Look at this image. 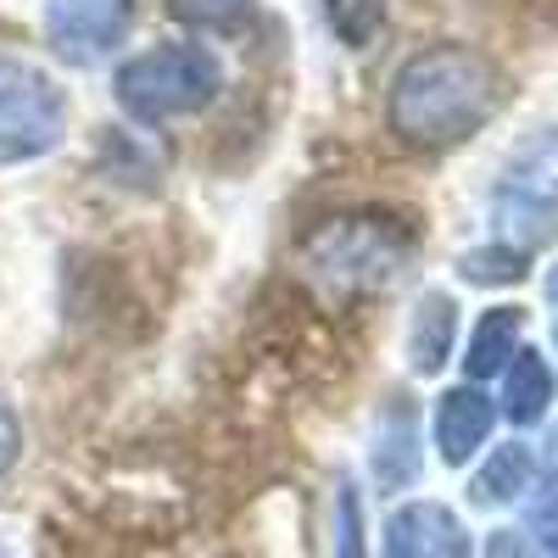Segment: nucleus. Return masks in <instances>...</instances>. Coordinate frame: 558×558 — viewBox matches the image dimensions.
<instances>
[{
  "mask_svg": "<svg viewBox=\"0 0 558 558\" xmlns=\"http://www.w3.org/2000/svg\"><path fill=\"white\" fill-rule=\"evenodd\" d=\"M17 447H23V425H17V413L7 408V397H0V475L17 463Z\"/></svg>",
  "mask_w": 558,
  "mask_h": 558,
  "instance_id": "6ab92c4d",
  "label": "nucleus"
},
{
  "mask_svg": "<svg viewBox=\"0 0 558 558\" xmlns=\"http://www.w3.org/2000/svg\"><path fill=\"white\" fill-rule=\"evenodd\" d=\"M492 425H497V402L481 391V386H452L441 402H436V452L441 463H452V470H463L486 441H492Z\"/></svg>",
  "mask_w": 558,
  "mask_h": 558,
  "instance_id": "6e6552de",
  "label": "nucleus"
},
{
  "mask_svg": "<svg viewBox=\"0 0 558 558\" xmlns=\"http://www.w3.org/2000/svg\"><path fill=\"white\" fill-rule=\"evenodd\" d=\"M520 336H525V313H520V307H492V313H481L475 336H470V352H463L470 380H497L502 368L514 363Z\"/></svg>",
  "mask_w": 558,
  "mask_h": 558,
  "instance_id": "9b49d317",
  "label": "nucleus"
},
{
  "mask_svg": "<svg viewBox=\"0 0 558 558\" xmlns=\"http://www.w3.org/2000/svg\"><path fill=\"white\" fill-rule=\"evenodd\" d=\"M341 558H363V508L352 486H341Z\"/></svg>",
  "mask_w": 558,
  "mask_h": 558,
  "instance_id": "a211bd4d",
  "label": "nucleus"
},
{
  "mask_svg": "<svg viewBox=\"0 0 558 558\" xmlns=\"http://www.w3.org/2000/svg\"><path fill=\"white\" fill-rule=\"evenodd\" d=\"M502 107V73L475 45H425L386 89V123L413 151H447L492 123Z\"/></svg>",
  "mask_w": 558,
  "mask_h": 558,
  "instance_id": "f257e3e1",
  "label": "nucleus"
},
{
  "mask_svg": "<svg viewBox=\"0 0 558 558\" xmlns=\"http://www.w3.org/2000/svg\"><path fill=\"white\" fill-rule=\"evenodd\" d=\"M486 558H553V553H547L531 531H492Z\"/></svg>",
  "mask_w": 558,
  "mask_h": 558,
  "instance_id": "f3484780",
  "label": "nucleus"
},
{
  "mask_svg": "<svg viewBox=\"0 0 558 558\" xmlns=\"http://www.w3.org/2000/svg\"><path fill=\"white\" fill-rule=\"evenodd\" d=\"M458 341V302L447 291H425L408 318V368L413 375H441Z\"/></svg>",
  "mask_w": 558,
  "mask_h": 558,
  "instance_id": "1a4fd4ad",
  "label": "nucleus"
},
{
  "mask_svg": "<svg viewBox=\"0 0 558 558\" xmlns=\"http://www.w3.org/2000/svg\"><path fill=\"white\" fill-rule=\"evenodd\" d=\"M252 7L257 0H168V12L184 23V28H196V34H241L252 23Z\"/></svg>",
  "mask_w": 558,
  "mask_h": 558,
  "instance_id": "4468645a",
  "label": "nucleus"
},
{
  "mask_svg": "<svg viewBox=\"0 0 558 558\" xmlns=\"http://www.w3.org/2000/svg\"><path fill=\"white\" fill-rule=\"evenodd\" d=\"M418 475V430H413V413L408 408H386L380 418V436H375V481L386 492L408 486Z\"/></svg>",
  "mask_w": 558,
  "mask_h": 558,
  "instance_id": "f8f14e48",
  "label": "nucleus"
},
{
  "mask_svg": "<svg viewBox=\"0 0 558 558\" xmlns=\"http://www.w3.org/2000/svg\"><path fill=\"white\" fill-rule=\"evenodd\" d=\"M324 23L341 45L363 51V45H375V34L386 28V0H324Z\"/></svg>",
  "mask_w": 558,
  "mask_h": 558,
  "instance_id": "2eb2a0df",
  "label": "nucleus"
},
{
  "mask_svg": "<svg viewBox=\"0 0 558 558\" xmlns=\"http://www.w3.org/2000/svg\"><path fill=\"white\" fill-rule=\"evenodd\" d=\"M547 296H553V307H558V268L547 274Z\"/></svg>",
  "mask_w": 558,
  "mask_h": 558,
  "instance_id": "aec40b11",
  "label": "nucleus"
},
{
  "mask_svg": "<svg viewBox=\"0 0 558 558\" xmlns=\"http://www.w3.org/2000/svg\"><path fill=\"white\" fill-rule=\"evenodd\" d=\"M553 391H558L553 363L536 347H520L514 363L502 368V413H508V425H520V430L542 425L547 408H553Z\"/></svg>",
  "mask_w": 558,
  "mask_h": 558,
  "instance_id": "9d476101",
  "label": "nucleus"
},
{
  "mask_svg": "<svg viewBox=\"0 0 558 558\" xmlns=\"http://www.w3.org/2000/svg\"><path fill=\"white\" fill-rule=\"evenodd\" d=\"M536 481V452L525 441H502L475 475V502H514Z\"/></svg>",
  "mask_w": 558,
  "mask_h": 558,
  "instance_id": "ddd939ff",
  "label": "nucleus"
},
{
  "mask_svg": "<svg viewBox=\"0 0 558 558\" xmlns=\"http://www.w3.org/2000/svg\"><path fill=\"white\" fill-rule=\"evenodd\" d=\"M307 268L324 279L330 291L347 296H375L386 291L391 279L402 274L413 241L397 218L380 213H341V218H324L313 235H307Z\"/></svg>",
  "mask_w": 558,
  "mask_h": 558,
  "instance_id": "7ed1b4c3",
  "label": "nucleus"
},
{
  "mask_svg": "<svg viewBox=\"0 0 558 558\" xmlns=\"http://www.w3.org/2000/svg\"><path fill=\"white\" fill-rule=\"evenodd\" d=\"M112 96H118L129 123L168 129V123L207 112L223 96V62L196 39H168V45H151V51H140L118 68Z\"/></svg>",
  "mask_w": 558,
  "mask_h": 558,
  "instance_id": "f03ea898",
  "label": "nucleus"
},
{
  "mask_svg": "<svg viewBox=\"0 0 558 558\" xmlns=\"http://www.w3.org/2000/svg\"><path fill=\"white\" fill-rule=\"evenodd\" d=\"M458 274L470 279V286H514V279H525V252L520 246H475V252H463Z\"/></svg>",
  "mask_w": 558,
  "mask_h": 558,
  "instance_id": "dca6fc26",
  "label": "nucleus"
},
{
  "mask_svg": "<svg viewBox=\"0 0 558 558\" xmlns=\"http://www.w3.org/2000/svg\"><path fill=\"white\" fill-rule=\"evenodd\" d=\"M553 229H558V129H542L502 168V184H497V241L520 246L531 257V246L547 241Z\"/></svg>",
  "mask_w": 558,
  "mask_h": 558,
  "instance_id": "39448f33",
  "label": "nucleus"
},
{
  "mask_svg": "<svg viewBox=\"0 0 558 558\" xmlns=\"http://www.w3.org/2000/svg\"><path fill=\"white\" fill-rule=\"evenodd\" d=\"M68 134V96L39 62L0 57V168L39 162Z\"/></svg>",
  "mask_w": 558,
  "mask_h": 558,
  "instance_id": "20e7f679",
  "label": "nucleus"
},
{
  "mask_svg": "<svg viewBox=\"0 0 558 558\" xmlns=\"http://www.w3.org/2000/svg\"><path fill=\"white\" fill-rule=\"evenodd\" d=\"M140 0H45V39L73 68L107 62L134 34Z\"/></svg>",
  "mask_w": 558,
  "mask_h": 558,
  "instance_id": "423d86ee",
  "label": "nucleus"
},
{
  "mask_svg": "<svg viewBox=\"0 0 558 558\" xmlns=\"http://www.w3.org/2000/svg\"><path fill=\"white\" fill-rule=\"evenodd\" d=\"M386 558H475V547L447 502H408L386 525Z\"/></svg>",
  "mask_w": 558,
  "mask_h": 558,
  "instance_id": "0eeeda50",
  "label": "nucleus"
}]
</instances>
